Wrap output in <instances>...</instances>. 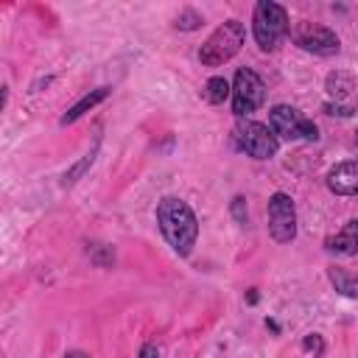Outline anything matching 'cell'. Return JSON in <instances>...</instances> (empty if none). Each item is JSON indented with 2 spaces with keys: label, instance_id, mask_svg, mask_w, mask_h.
Wrapping results in <instances>:
<instances>
[{
  "label": "cell",
  "instance_id": "1",
  "mask_svg": "<svg viewBox=\"0 0 358 358\" xmlns=\"http://www.w3.org/2000/svg\"><path fill=\"white\" fill-rule=\"evenodd\" d=\"M157 224H159L162 238L168 241V246L179 257H187L193 252L196 238H199V218H196V213L190 210L187 201H182L176 196L159 199V204H157Z\"/></svg>",
  "mask_w": 358,
  "mask_h": 358
},
{
  "label": "cell",
  "instance_id": "2",
  "mask_svg": "<svg viewBox=\"0 0 358 358\" xmlns=\"http://www.w3.org/2000/svg\"><path fill=\"white\" fill-rule=\"evenodd\" d=\"M243 36H246L243 22H238V20H227V22L218 25V28L207 36V42L201 45V50H199V62L207 64V67H218V64L229 62V59L241 50Z\"/></svg>",
  "mask_w": 358,
  "mask_h": 358
},
{
  "label": "cell",
  "instance_id": "3",
  "mask_svg": "<svg viewBox=\"0 0 358 358\" xmlns=\"http://www.w3.org/2000/svg\"><path fill=\"white\" fill-rule=\"evenodd\" d=\"M252 34L255 42L260 45V50H274L277 42L288 34V14L282 6L260 0L255 6V20H252Z\"/></svg>",
  "mask_w": 358,
  "mask_h": 358
},
{
  "label": "cell",
  "instance_id": "4",
  "mask_svg": "<svg viewBox=\"0 0 358 358\" xmlns=\"http://www.w3.org/2000/svg\"><path fill=\"white\" fill-rule=\"evenodd\" d=\"M232 140H235L238 151H243L246 157H255V159H268L277 154L274 131L257 120H238L232 129Z\"/></svg>",
  "mask_w": 358,
  "mask_h": 358
},
{
  "label": "cell",
  "instance_id": "5",
  "mask_svg": "<svg viewBox=\"0 0 358 358\" xmlns=\"http://www.w3.org/2000/svg\"><path fill=\"white\" fill-rule=\"evenodd\" d=\"M268 129L274 131V137H282V140H316L319 137L316 123L302 117L294 106H285V103L268 112Z\"/></svg>",
  "mask_w": 358,
  "mask_h": 358
},
{
  "label": "cell",
  "instance_id": "6",
  "mask_svg": "<svg viewBox=\"0 0 358 358\" xmlns=\"http://www.w3.org/2000/svg\"><path fill=\"white\" fill-rule=\"evenodd\" d=\"M266 101V87H263V78L249 70V67H241L232 78V112L238 117L255 112L260 103Z\"/></svg>",
  "mask_w": 358,
  "mask_h": 358
},
{
  "label": "cell",
  "instance_id": "7",
  "mask_svg": "<svg viewBox=\"0 0 358 358\" xmlns=\"http://www.w3.org/2000/svg\"><path fill=\"white\" fill-rule=\"evenodd\" d=\"M268 232L277 243H288L296 235V207L291 196L274 193L268 199Z\"/></svg>",
  "mask_w": 358,
  "mask_h": 358
},
{
  "label": "cell",
  "instance_id": "8",
  "mask_svg": "<svg viewBox=\"0 0 358 358\" xmlns=\"http://www.w3.org/2000/svg\"><path fill=\"white\" fill-rule=\"evenodd\" d=\"M291 39L302 50H310V53H336L338 50V36L330 28H324L319 22H308V20L296 22L291 28Z\"/></svg>",
  "mask_w": 358,
  "mask_h": 358
},
{
  "label": "cell",
  "instance_id": "9",
  "mask_svg": "<svg viewBox=\"0 0 358 358\" xmlns=\"http://www.w3.org/2000/svg\"><path fill=\"white\" fill-rule=\"evenodd\" d=\"M327 187H330L336 196H355V193H358V159L338 162V165L327 173Z\"/></svg>",
  "mask_w": 358,
  "mask_h": 358
},
{
  "label": "cell",
  "instance_id": "10",
  "mask_svg": "<svg viewBox=\"0 0 358 358\" xmlns=\"http://www.w3.org/2000/svg\"><path fill=\"white\" fill-rule=\"evenodd\" d=\"M324 246L336 255H358V218L347 221L333 238L324 241Z\"/></svg>",
  "mask_w": 358,
  "mask_h": 358
},
{
  "label": "cell",
  "instance_id": "11",
  "mask_svg": "<svg viewBox=\"0 0 358 358\" xmlns=\"http://www.w3.org/2000/svg\"><path fill=\"white\" fill-rule=\"evenodd\" d=\"M103 98H109V87H98V90H92V92H87L78 103H73L64 115H62V126H67V123H73V120H78L84 112H90L92 106H98Z\"/></svg>",
  "mask_w": 358,
  "mask_h": 358
},
{
  "label": "cell",
  "instance_id": "12",
  "mask_svg": "<svg viewBox=\"0 0 358 358\" xmlns=\"http://www.w3.org/2000/svg\"><path fill=\"white\" fill-rule=\"evenodd\" d=\"M324 90H327V95H330V98L344 101V98H350V95H352V90H355V78H352V73L336 70V73H330V76H327Z\"/></svg>",
  "mask_w": 358,
  "mask_h": 358
},
{
  "label": "cell",
  "instance_id": "13",
  "mask_svg": "<svg viewBox=\"0 0 358 358\" xmlns=\"http://www.w3.org/2000/svg\"><path fill=\"white\" fill-rule=\"evenodd\" d=\"M327 277H330V282H333V288H336L338 294H344V296H358V277H355V274H347L344 268L333 266V268H327Z\"/></svg>",
  "mask_w": 358,
  "mask_h": 358
},
{
  "label": "cell",
  "instance_id": "14",
  "mask_svg": "<svg viewBox=\"0 0 358 358\" xmlns=\"http://www.w3.org/2000/svg\"><path fill=\"white\" fill-rule=\"evenodd\" d=\"M229 95H232V87H229V81L221 78V76H213V78L204 84V90H201V98H204L207 103H224Z\"/></svg>",
  "mask_w": 358,
  "mask_h": 358
},
{
  "label": "cell",
  "instance_id": "15",
  "mask_svg": "<svg viewBox=\"0 0 358 358\" xmlns=\"http://www.w3.org/2000/svg\"><path fill=\"white\" fill-rule=\"evenodd\" d=\"M204 20H201V14H196V11H182L179 17H176V28H182V31H193V28H199Z\"/></svg>",
  "mask_w": 358,
  "mask_h": 358
},
{
  "label": "cell",
  "instance_id": "16",
  "mask_svg": "<svg viewBox=\"0 0 358 358\" xmlns=\"http://www.w3.org/2000/svg\"><path fill=\"white\" fill-rule=\"evenodd\" d=\"M324 112H327V115H341V117H347V115H355V112H358V103L336 101V103H327V106H324Z\"/></svg>",
  "mask_w": 358,
  "mask_h": 358
},
{
  "label": "cell",
  "instance_id": "17",
  "mask_svg": "<svg viewBox=\"0 0 358 358\" xmlns=\"http://www.w3.org/2000/svg\"><path fill=\"white\" fill-rule=\"evenodd\" d=\"M229 210H232V218L238 224H246V199L243 196H235L232 204H229Z\"/></svg>",
  "mask_w": 358,
  "mask_h": 358
},
{
  "label": "cell",
  "instance_id": "18",
  "mask_svg": "<svg viewBox=\"0 0 358 358\" xmlns=\"http://www.w3.org/2000/svg\"><path fill=\"white\" fill-rule=\"evenodd\" d=\"M302 347H305L308 352H313V355H322V350H324V344H322V338H319L316 333H310V336H305V341H302Z\"/></svg>",
  "mask_w": 358,
  "mask_h": 358
},
{
  "label": "cell",
  "instance_id": "19",
  "mask_svg": "<svg viewBox=\"0 0 358 358\" xmlns=\"http://www.w3.org/2000/svg\"><path fill=\"white\" fill-rule=\"evenodd\" d=\"M137 358H159V350H157V344H151V341H145V344L140 347V352H137Z\"/></svg>",
  "mask_w": 358,
  "mask_h": 358
},
{
  "label": "cell",
  "instance_id": "20",
  "mask_svg": "<svg viewBox=\"0 0 358 358\" xmlns=\"http://www.w3.org/2000/svg\"><path fill=\"white\" fill-rule=\"evenodd\" d=\"M64 358H90V355H87V352H78V350H73V352H67Z\"/></svg>",
  "mask_w": 358,
  "mask_h": 358
},
{
  "label": "cell",
  "instance_id": "21",
  "mask_svg": "<svg viewBox=\"0 0 358 358\" xmlns=\"http://www.w3.org/2000/svg\"><path fill=\"white\" fill-rule=\"evenodd\" d=\"M355 143H358V134H355Z\"/></svg>",
  "mask_w": 358,
  "mask_h": 358
}]
</instances>
